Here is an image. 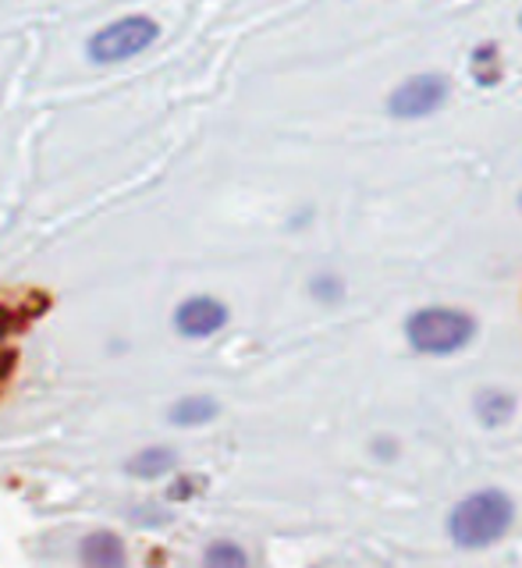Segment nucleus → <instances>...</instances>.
<instances>
[{
	"instance_id": "f257e3e1",
	"label": "nucleus",
	"mask_w": 522,
	"mask_h": 568,
	"mask_svg": "<svg viewBox=\"0 0 522 568\" xmlns=\"http://www.w3.org/2000/svg\"><path fill=\"white\" fill-rule=\"evenodd\" d=\"M515 523V505L505 490L488 487V490H476L470 494L465 501H459L448 515V532L459 547H491L498 544Z\"/></svg>"
},
{
	"instance_id": "ddd939ff",
	"label": "nucleus",
	"mask_w": 522,
	"mask_h": 568,
	"mask_svg": "<svg viewBox=\"0 0 522 568\" xmlns=\"http://www.w3.org/2000/svg\"><path fill=\"white\" fill-rule=\"evenodd\" d=\"M519 29H522V14H519Z\"/></svg>"
},
{
	"instance_id": "423d86ee",
	"label": "nucleus",
	"mask_w": 522,
	"mask_h": 568,
	"mask_svg": "<svg viewBox=\"0 0 522 568\" xmlns=\"http://www.w3.org/2000/svg\"><path fill=\"white\" fill-rule=\"evenodd\" d=\"M82 568H124V544L118 532H89L79 547Z\"/></svg>"
},
{
	"instance_id": "0eeeda50",
	"label": "nucleus",
	"mask_w": 522,
	"mask_h": 568,
	"mask_svg": "<svg viewBox=\"0 0 522 568\" xmlns=\"http://www.w3.org/2000/svg\"><path fill=\"white\" fill-rule=\"evenodd\" d=\"M512 413H515V398L505 395V390H480V395H476V416L488 426L509 423Z\"/></svg>"
},
{
	"instance_id": "6e6552de",
	"label": "nucleus",
	"mask_w": 522,
	"mask_h": 568,
	"mask_svg": "<svg viewBox=\"0 0 522 568\" xmlns=\"http://www.w3.org/2000/svg\"><path fill=\"white\" fill-rule=\"evenodd\" d=\"M218 413H221V408L213 398H182L171 408V423L174 426H203Z\"/></svg>"
},
{
	"instance_id": "9b49d317",
	"label": "nucleus",
	"mask_w": 522,
	"mask_h": 568,
	"mask_svg": "<svg viewBox=\"0 0 522 568\" xmlns=\"http://www.w3.org/2000/svg\"><path fill=\"white\" fill-rule=\"evenodd\" d=\"M203 565H207V568H249V558H245V550H242L239 544L218 540V544H210V547H207Z\"/></svg>"
},
{
	"instance_id": "f03ea898",
	"label": "nucleus",
	"mask_w": 522,
	"mask_h": 568,
	"mask_svg": "<svg viewBox=\"0 0 522 568\" xmlns=\"http://www.w3.org/2000/svg\"><path fill=\"white\" fill-rule=\"evenodd\" d=\"M160 40V26L150 14H121L100 26L86 40V61L93 68H121L147 53Z\"/></svg>"
},
{
	"instance_id": "1a4fd4ad",
	"label": "nucleus",
	"mask_w": 522,
	"mask_h": 568,
	"mask_svg": "<svg viewBox=\"0 0 522 568\" xmlns=\"http://www.w3.org/2000/svg\"><path fill=\"white\" fill-rule=\"evenodd\" d=\"M470 75L476 85H494L501 79V53L494 43H480L470 53Z\"/></svg>"
},
{
	"instance_id": "7ed1b4c3",
	"label": "nucleus",
	"mask_w": 522,
	"mask_h": 568,
	"mask_svg": "<svg viewBox=\"0 0 522 568\" xmlns=\"http://www.w3.org/2000/svg\"><path fill=\"white\" fill-rule=\"evenodd\" d=\"M476 334V320L452 306H426L405 320L409 345L423 355H452L465 348Z\"/></svg>"
},
{
	"instance_id": "20e7f679",
	"label": "nucleus",
	"mask_w": 522,
	"mask_h": 568,
	"mask_svg": "<svg viewBox=\"0 0 522 568\" xmlns=\"http://www.w3.org/2000/svg\"><path fill=\"white\" fill-rule=\"evenodd\" d=\"M448 93H452V82L441 71H420V75H409L405 82H399L388 97V114L394 121H420L438 114L448 103Z\"/></svg>"
},
{
	"instance_id": "f8f14e48",
	"label": "nucleus",
	"mask_w": 522,
	"mask_h": 568,
	"mask_svg": "<svg viewBox=\"0 0 522 568\" xmlns=\"http://www.w3.org/2000/svg\"><path fill=\"white\" fill-rule=\"evenodd\" d=\"M310 292H313L320 302H338L341 295H345V284H341L334 274H320V277H313Z\"/></svg>"
},
{
	"instance_id": "4468645a",
	"label": "nucleus",
	"mask_w": 522,
	"mask_h": 568,
	"mask_svg": "<svg viewBox=\"0 0 522 568\" xmlns=\"http://www.w3.org/2000/svg\"><path fill=\"white\" fill-rule=\"evenodd\" d=\"M519 203H522V200H519Z\"/></svg>"
},
{
	"instance_id": "39448f33",
	"label": "nucleus",
	"mask_w": 522,
	"mask_h": 568,
	"mask_svg": "<svg viewBox=\"0 0 522 568\" xmlns=\"http://www.w3.org/2000/svg\"><path fill=\"white\" fill-rule=\"evenodd\" d=\"M228 324V306L210 295H192L174 310V331L182 337H210Z\"/></svg>"
},
{
	"instance_id": "9d476101",
	"label": "nucleus",
	"mask_w": 522,
	"mask_h": 568,
	"mask_svg": "<svg viewBox=\"0 0 522 568\" xmlns=\"http://www.w3.org/2000/svg\"><path fill=\"white\" fill-rule=\"evenodd\" d=\"M171 469H174V455L168 448H147V452L129 462V473H135L142 479H157V476H164Z\"/></svg>"
}]
</instances>
